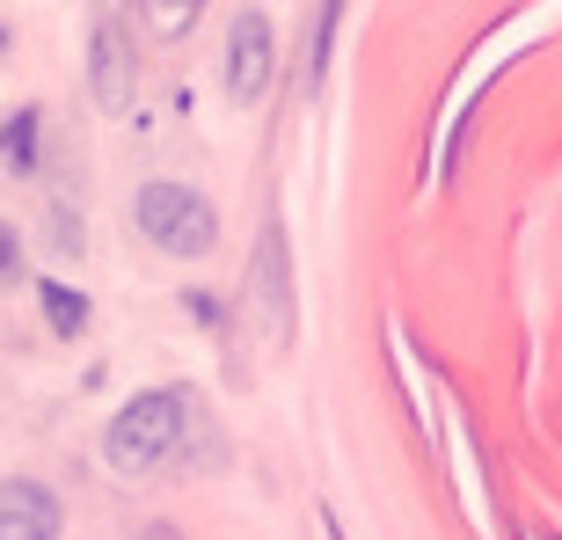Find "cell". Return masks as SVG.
Returning a JSON list of instances; mask_svg holds the SVG:
<instances>
[{
  "label": "cell",
  "instance_id": "cell-1",
  "mask_svg": "<svg viewBox=\"0 0 562 540\" xmlns=\"http://www.w3.org/2000/svg\"><path fill=\"white\" fill-rule=\"evenodd\" d=\"M190 424H198V395H190L183 380L139 387V395L117 402V409H110V424H103V468H110V475H125V482L154 475L161 460L183 453Z\"/></svg>",
  "mask_w": 562,
  "mask_h": 540
},
{
  "label": "cell",
  "instance_id": "cell-2",
  "mask_svg": "<svg viewBox=\"0 0 562 540\" xmlns=\"http://www.w3.org/2000/svg\"><path fill=\"white\" fill-rule=\"evenodd\" d=\"M132 227L146 234V249L176 256V263H205V256L220 249V205H212L205 190L176 183V176L139 183V198H132Z\"/></svg>",
  "mask_w": 562,
  "mask_h": 540
},
{
  "label": "cell",
  "instance_id": "cell-3",
  "mask_svg": "<svg viewBox=\"0 0 562 540\" xmlns=\"http://www.w3.org/2000/svg\"><path fill=\"white\" fill-rule=\"evenodd\" d=\"M241 307L263 322L271 344H292V249H285V220H263L249 249V278H241Z\"/></svg>",
  "mask_w": 562,
  "mask_h": 540
},
{
  "label": "cell",
  "instance_id": "cell-4",
  "mask_svg": "<svg viewBox=\"0 0 562 540\" xmlns=\"http://www.w3.org/2000/svg\"><path fill=\"white\" fill-rule=\"evenodd\" d=\"M271 66H278V30L263 8H234L227 22V103L234 110H256L263 103V88H271Z\"/></svg>",
  "mask_w": 562,
  "mask_h": 540
},
{
  "label": "cell",
  "instance_id": "cell-5",
  "mask_svg": "<svg viewBox=\"0 0 562 540\" xmlns=\"http://www.w3.org/2000/svg\"><path fill=\"white\" fill-rule=\"evenodd\" d=\"M0 540H66V504L37 475H0Z\"/></svg>",
  "mask_w": 562,
  "mask_h": 540
},
{
  "label": "cell",
  "instance_id": "cell-6",
  "mask_svg": "<svg viewBox=\"0 0 562 540\" xmlns=\"http://www.w3.org/2000/svg\"><path fill=\"white\" fill-rule=\"evenodd\" d=\"M88 95L103 110H132L139 95V66H132V37L117 15H95V37H88Z\"/></svg>",
  "mask_w": 562,
  "mask_h": 540
},
{
  "label": "cell",
  "instance_id": "cell-7",
  "mask_svg": "<svg viewBox=\"0 0 562 540\" xmlns=\"http://www.w3.org/2000/svg\"><path fill=\"white\" fill-rule=\"evenodd\" d=\"M37 168H44V110L15 103L0 117V176H8V183H30Z\"/></svg>",
  "mask_w": 562,
  "mask_h": 540
},
{
  "label": "cell",
  "instance_id": "cell-8",
  "mask_svg": "<svg viewBox=\"0 0 562 540\" xmlns=\"http://www.w3.org/2000/svg\"><path fill=\"white\" fill-rule=\"evenodd\" d=\"M37 307H44V329L59 336V344H81L88 322H95V307H88V292L81 285H66V278H37Z\"/></svg>",
  "mask_w": 562,
  "mask_h": 540
},
{
  "label": "cell",
  "instance_id": "cell-9",
  "mask_svg": "<svg viewBox=\"0 0 562 540\" xmlns=\"http://www.w3.org/2000/svg\"><path fill=\"white\" fill-rule=\"evenodd\" d=\"M212 0H139V22H146V37L154 44H183L198 22H205Z\"/></svg>",
  "mask_w": 562,
  "mask_h": 540
},
{
  "label": "cell",
  "instance_id": "cell-10",
  "mask_svg": "<svg viewBox=\"0 0 562 540\" xmlns=\"http://www.w3.org/2000/svg\"><path fill=\"white\" fill-rule=\"evenodd\" d=\"M336 15H344V0H314V37H307V88H322V66H329Z\"/></svg>",
  "mask_w": 562,
  "mask_h": 540
},
{
  "label": "cell",
  "instance_id": "cell-11",
  "mask_svg": "<svg viewBox=\"0 0 562 540\" xmlns=\"http://www.w3.org/2000/svg\"><path fill=\"white\" fill-rule=\"evenodd\" d=\"M22 285V234L15 220H0V292H15Z\"/></svg>",
  "mask_w": 562,
  "mask_h": 540
},
{
  "label": "cell",
  "instance_id": "cell-12",
  "mask_svg": "<svg viewBox=\"0 0 562 540\" xmlns=\"http://www.w3.org/2000/svg\"><path fill=\"white\" fill-rule=\"evenodd\" d=\"M183 314H190V322H205V329H220V322H227V314H220V300H212V292H198V285L183 292Z\"/></svg>",
  "mask_w": 562,
  "mask_h": 540
},
{
  "label": "cell",
  "instance_id": "cell-13",
  "mask_svg": "<svg viewBox=\"0 0 562 540\" xmlns=\"http://www.w3.org/2000/svg\"><path fill=\"white\" fill-rule=\"evenodd\" d=\"M139 540H190V533H183L176 519H146V526H139Z\"/></svg>",
  "mask_w": 562,
  "mask_h": 540
},
{
  "label": "cell",
  "instance_id": "cell-14",
  "mask_svg": "<svg viewBox=\"0 0 562 540\" xmlns=\"http://www.w3.org/2000/svg\"><path fill=\"white\" fill-rule=\"evenodd\" d=\"M0 59H8V22H0Z\"/></svg>",
  "mask_w": 562,
  "mask_h": 540
}]
</instances>
